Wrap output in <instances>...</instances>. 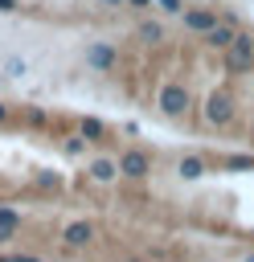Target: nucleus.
Returning a JSON list of instances; mask_svg holds the SVG:
<instances>
[{"instance_id":"obj_1","label":"nucleus","mask_w":254,"mask_h":262,"mask_svg":"<svg viewBox=\"0 0 254 262\" xmlns=\"http://www.w3.org/2000/svg\"><path fill=\"white\" fill-rule=\"evenodd\" d=\"M225 66H229V74H242V70L254 66V37H250V33H238V37L229 41V49H225Z\"/></svg>"},{"instance_id":"obj_2","label":"nucleus","mask_w":254,"mask_h":262,"mask_svg":"<svg viewBox=\"0 0 254 262\" xmlns=\"http://www.w3.org/2000/svg\"><path fill=\"white\" fill-rule=\"evenodd\" d=\"M156 102H160V111H164V115H172V119H176V115H184V111H188V90H184V86H176V82H168V86H160V98H156Z\"/></svg>"},{"instance_id":"obj_3","label":"nucleus","mask_w":254,"mask_h":262,"mask_svg":"<svg viewBox=\"0 0 254 262\" xmlns=\"http://www.w3.org/2000/svg\"><path fill=\"white\" fill-rule=\"evenodd\" d=\"M229 119H234V98H229L225 90L209 94V102H205V123H213V127H225Z\"/></svg>"},{"instance_id":"obj_4","label":"nucleus","mask_w":254,"mask_h":262,"mask_svg":"<svg viewBox=\"0 0 254 262\" xmlns=\"http://www.w3.org/2000/svg\"><path fill=\"white\" fill-rule=\"evenodd\" d=\"M119 172L131 176V180H143V176L152 172V164H147L143 151H123V156H119Z\"/></svg>"},{"instance_id":"obj_5","label":"nucleus","mask_w":254,"mask_h":262,"mask_svg":"<svg viewBox=\"0 0 254 262\" xmlns=\"http://www.w3.org/2000/svg\"><path fill=\"white\" fill-rule=\"evenodd\" d=\"M86 172H90V180H98V184H111L115 176H123V172H119V160H102V156H98V160H90V164H86Z\"/></svg>"},{"instance_id":"obj_6","label":"nucleus","mask_w":254,"mask_h":262,"mask_svg":"<svg viewBox=\"0 0 254 262\" xmlns=\"http://www.w3.org/2000/svg\"><path fill=\"white\" fill-rule=\"evenodd\" d=\"M86 66L111 70V66H115V45H90V49H86Z\"/></svg>"},{"instance_id":"obj_7","label":"nucleus","mask_w":254,"mask_h":262,"mask_svg":"<svg viewBox=\"0 0 254 262\" xmlns=\"http://www.w3.org/2000/svg\"><path fill=\"white\" fill-rule=\"evenodd\" d=\"M184 25H188L193 33H209V29L217 25V16H213L209 8H193V12H184Z\"/></svg>"},{"instance_id":"obj_8","label":"nucleus","mask_w":254,"mask_h":262,"mask_svg":"<svg viewBox=\"0 0 254 262\" xmlns=\"http://www.w3.org/2000/svg\"><path fill=\"white\" fill-rule=\"evenodd\" d=\"M238 33H234V25H213L209 33H205V41L213 45V49H229V41H234Z\"/></svg>"},{"instance_id":"obj_9","label":"nucleus","mask_w":254,"mask_h":262,"mask_svg":"<svg viewBox=\"0 0 254 262\" xmlns=\"http://www.w3.org/2000/svg\"><path fill=\"white\" fill-rule=\"evenodd\" d=\"M61 237H66V246H86V242L94 237V229H90L86 221H74V225H66V233H61Z\"/></svg>"},{"instance_id":"obj_10","label":"nucleus","mask_w":254,"mask_h":262,"mask_svg":"<svg viewBox=\"0 0 254 262\" xmlns=\"http://www.w3.org/2000/svg\"><path fill=\"white\" fill-rule=\"evenodd\" d=\"M16 229H20V213H16V209H0V246H4Z\"/></svg>"},{"instance_id":"obj_11","label":"nucleus","mask_w":254,"mask_h":262,"mask_svg":"<svg viewBox=\"0 0 254 262\" xmlns=\"http://www.w3.org/2000/svg\"><path fill=\"white\" fill-rule=\"evenodd\" d=\"M25 74H29V61L25 57H8L4 61V78H25Z\"/></svg>"},{"instance_id":"obj_12","label":"nucleus","mask_w":254,"mask_h":262,"mask_svg":"<svg viewBox=\"0 0 254 262\" xmlns=\"http://www.w3.org/2000/svg\"><path fill=\"white\" fill-rule=\"evenodd\" d=\"M201 172H205V164H201L197 156H188V160H180V176H184V180H197Z\"/></svg>"},{"instance_id":"obj_13","label":"nucleus","mask_w":254,"mask_h":262,"mask_svg":"<svg viewBox=\"0 0 254 262\" xmlns=\"http://www.w3.org/2000/svg\"><path fill=\"white\" fill-rule=\"evenodd\" d=\"M160 37H164V29H160L156 20H147V25H139V41H152V45H156Z\"/></svg>"},{"instance_id":"obj_14","label":"nucleus","mask_w":254,"mask_h":262,"mask_svg":"<svg viewBox=\"0 0 254 262\" xmlns=\"http://www.w3.org/2000/svg\"><path fill=\"white\" fill-rule=\"evenodd\" d=\"M98 135H102V123L98 119H86L82 123V139H98Z\"/></svg>"},{"instance_id":"obj_15","label":"nucleus","mask_w":254,"mask_h":262,"mask_svg":"<svg viewBox=\"0 0 254 262\" xmlns=\"http://www.w3.org/2000/svg\"><path fill=\"white\" fill-rule=\"evenodd\" d=\"M156 4H160L164 12H184V8H180V0H156Z\"/></svg>"},{"instance_id":"obj_16","label":"nucleus","mask_w":254,"mask_h":262,"mask_svg":"<svg viewBox=\"0 0 254 262\" xmlns=\"http://www.w3.org/2000/svg\"><path fill=\"white\" fill-rule=\"evenodd\" d=\"M0 262H41V258H33V254H16V258H0Z\"/></svg>"},{"instance_id":"obj_17","label":"nucleus","mask_w":254,"mask_h":262,"mask_svg":"<svg viewBox=\"0 0 254 262\" xmlns=\"http://www.w3.org/2000/svg\"><path fill=\"white\" fill-rule=\"evenodd\" d=\"M102 4H111V8H115V4H119V8H123V4H127V0H102Z\"/></svg>"},{"instance_id":"obj_18","label":"nucleus","mask_w":254,"mask_h":262,"mask_svg":"<svg viewBox=\"0 0 254 262\" xmlns=\"http://www.w3.org/2000/svg\"><path fill=\"white\" fill-rule=\"evenodd\" d=\"M127 4H135V8H143V4H152V0H127Z\"/></svg>"},{"instance_id":"obj_19","label":"nucleus","mask_w":254,"mask_h":262,"mask_svg":"<svg viewBox=\"0 0 254 262\" xmlns=\"http://www.w3.org/2000/svg\"><path fill=\"white\" fill-rule=\"evenodd\" d=\"M12 4H16V0H0V8H12Z\"/></svg>"},{"instance_id":"obj_20","label":"nucleus","mask_w":254,"mask_h":262,"mask_svg":"<svg viewBox=\"0 0 254 262\" xmlns=\"http://www.w3.org/2000/svg\"><path fill=\"white\" fill-rule=\"evenodd\" d=\"M4 115H8V111H4V102H0V119H4Z\"/></svg>"},{"instance_id":"obj_21","label":"nucleus","mask_w":254,"mask_h":262,"mask_svg":"<svg viewBox=\"0 0 254 262\" xmlns=\"http://www.w3.org/2000/svg\"><path fill=\"white\" fill-rule=\"evenodd\" d=\"M250 139H254V123H250Z\"/></svg>"},{"instance_id":"obj_22","label":"nucleus","mask_w":254,"mask_h":262,"mask_svg":"<svg viewBox=\"0 0 254 262\" xmlns=\"http://www.w3.org/2000/svg\"><path fill=\"white\" fill-rule=\"evenodd\" d=\"M0 78H4V74H0Z\"/></svg>"}]
</instances>
